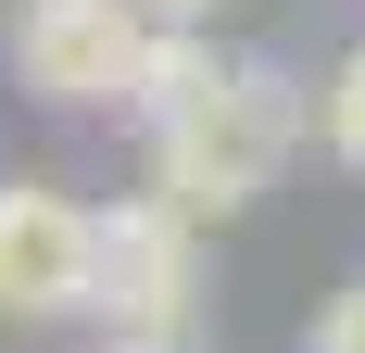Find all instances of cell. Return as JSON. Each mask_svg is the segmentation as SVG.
<instances>
[{"instance_id": "obj_1", "label": "cell", "mask_w": 365, "mask_h": 353, "mask_svg": "<svg viewBox=\"0 0 365 353\" xmlns=\"http://www.w3.org/2000/svg\"><path fill=\"white\" fill-rule=\"evenodd\" d=\"M290 151H302V89L277 64H227L189 114L151 126V176H164V202H189V214H240L252 189H277Z\"/></svg>"}, {"instance_id": "obj_2", "label": "cell", "mask_w": 365, "mask_h": 353, "mask_svg": "<svg viewBox=\"0 0 365 353\" xmlns=\"http://www.w3.org/2000/svg\"><path fill=\"white\" fill-rule=\"evenodd\" d=\"M151 38H164L151 0H26L13 13V76L63 114H101V101H139Z\"/></svg>"}, {"instance_id": "obj_3", "label": "cell", "mask_w": 365, "mask_h": 353, "mask_svg": "<svg viewBox=\"0 0 365 353\" xmlns=\"http://www.w3.org/2000/svg\"><path fill=\"white\" fill-rule=\"evenodd\" d=\"M189 227H202V214L164 202V189L101 214V316H113V341H177V328H189V303H202Z\"/></svg>"}, {"instance_id": "obj_4", "label": "cell", "mask_w": 365, "mask_h": 353, "mask_svg": "<svg viewBox=\"0 0 365 353\" xmlns=\"http://www.w3.org/2000/svg\"><path fill=\"white\" fill-rule=\"evenodd\" d=\"M0 316H101V214L63 189H0Z\"/></svg>"}, {"instance_id": "obj_5", "label": "cell", "mask_w": 365, "mask_h": 353, "mask_svg": "<svg viewBox=\"0 0 365 353\" xmlns=\"http://www.w3.org/2000/svg\"><path fill=\"white\" fill-rule=\"evenodd\" d=\"M215 76H227V64L202 51V26H164V38H151V76H139V101H126V114H139V126H164V114H189Z\"/></svg>"}, {"instance_id": "obj_6", "label": "cell", "mask_w": 365, "mask_h": 353, "mask_svg": "<svg viewBox=\"0 0 365 353\" xmlns=\"http://www.w3.org/2000/svg\"><path fill=\"white\" fill-rule=\"evenodd\" d=\"M315 114H328V151L365 176V51H340V76H328V101H315Z\"/></svg>"}, {"instance_id": "obj_7", "label": "cell", "mask_w": 365, "mask_h": 353, "mask_svg": "<svg viewBox=\"0 0 365 353\" xmlns=\"http://www.w3.org/2000/svg\"><path fill=\"white\" fill-rule=\"evenodd\" d=\"M302 353H365V278L328 290V316H315V341H302Z\"/></svg>"}, {"instance_id": "obj_8", "label": "cell", "mask_w": 365, "mask_h": 353, "mask_svg": "<svg viewBox=\"0 0 365 353\" xmlns=\"http://www.w3.org/2000/svg\"><path fill=\"white\" fill-rule=\"evenodd\" d=\"M227 0H151V26H215Z\"/></svg>"}, {"instance_id": "obj_9", "label": "cell", "mask_w": 365, "mask_h": 353, "mask_svg": "<svg viewBox=\"0 0 365 353\" xmlns=\"http://www.w3.org/2000/svg\"><path fill=\"white\" fill-rule=\"evenodd\" d=\"M126 353H177V341H126Z\"/></svg>"}]
</instances>
